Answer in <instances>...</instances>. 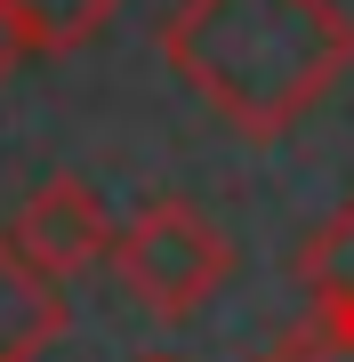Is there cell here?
<instances>
[{
	"label": "cell",
	"instance_id": "cell-2",
	"mask_svg": "<svg viewBox=\"0 0 354 362\" xmlns=\"http://www.w3.org/2000/svg\"><path fill=\"white\" fill-rule=\"evenodd\" d=\"M105 266L121 274V290H129L145 314L194 322V314L225 290V274H234V242H225L194 202L153 194V202H137L129 226L113 233V258Z\"/></svg>",
	"mask_w": 354,
	"mask_h": 362
},
{
	"label": "cell",
	"instance_id": "cell-6",
	"mask_svg": "<svg viewBox=\"0 0 354 362\" xmlns=\"http://www.w3.org/2000/svg\"><path fill=\"white\" fill-rule=\"evenodd\" d=\"M0 8L25 25L33 57H73V49H89V40L113 25L121 0H0Z\"/></svg>",
	"mask_w": 354,
	"mask_h": 362
},
{
	"label": "cell",
	"instance_id": "cell-3",
	"mask_svg": "<svg viewBox=\"0 0 354 362\" xmlns=\"http://www.w3.org/2000/svg\"><path fill=\"white\" fill-rule=\"evenodd\" d=\"M16 250L49 274V282H73V274H89V266H105L113 258V218H105V202L89 194V177H73V169H57L49 185H33L25 202H16Z\"/></svg>",
	"mask_w": 354,
	"mask_h": 362
},
{
	"label": "cell",
	"instance_id": "cell-9",
	"mask_svg": "<svg viewBox=\"0 0 354 362\" xmlns=\"http://www.w3.org/2000/svg\"><path fill=\"white\" fill-rule=\"evenodd\" d=\"M137 362H185V354H137Z\"/></svg>",
	"mask_w": 354,
	"mask_h": 362
},
{
	"label": "cell",
	"instance_id": "cell-7",
	"mask_svg": "<svg viewBox=\"0 0 354 362\" xmlns=\"http://www.w3.org/2000/svg\"><path fill=\"white\" fill-rule=\"evenodd\" d=\"M258 362H354V322L338 306H314V314H298Z\"/></svg>",
	"mask_w": 354,
	"mask_h": 362
},
{
	"label": "cell",
	"instance_id": "cell-8",
	"mask_svg": "<svg viewBox=\"0 0 354 362\" xmlns=\"http://www.w3.org/2000/svg\"><path fill=\"white\" fill-rule=\"evenodd\" d=\"M25 57H33V40H25V25H16L8 8H0V81H8L16 65H25Z\"/></svg>",
	"mask_w": 354,
	"mask_h": 362
},
{
	"label": "cell",
	"instance_id": "cell-4",
	"mask_svg": "<svg viewBox=\"0 0 354 362\" xmlns=\"http://www.w3.org/2000/svg\"><path fill=\"white\" fill-rule=\"evenodd\" d=\"M73 306H65V282H49L25 250H16V233L0 226V362H33L49 354L57 338H65Z\"/></svg>",
	"mask_w": 354,
	"mask_h": 362
},
{
	"label": "cell",
	"instance_id": "cell-5",
	"mask_svg": "<svg viewBox=\"0 0 354 362\" xmlns=\"http://www.w3.org/2000/svg\"><path fill=\"white\" fill-rule=\"evenodd\" d=\"M298 290L314 306H354V202H338L298 242Z\"/></svg>",
	"mask_w": 354,
	"mask_h": 362
},
{
	"label": "cell",
	"instance_id": "cell-1",
	"mask_svg": "<svg viewBox=\"0 0 354 362\" xmlns=\"http://www.w3.org/2000/svg\"><path fill=\"white\" fill-rule=\"evenodd\" d=\"M161 57L234 137L274 145L354 65V16L338 0H177Z\"/></svg>",
	"mask_w": 354,
	"mask_h": 362
}]
</instances>
